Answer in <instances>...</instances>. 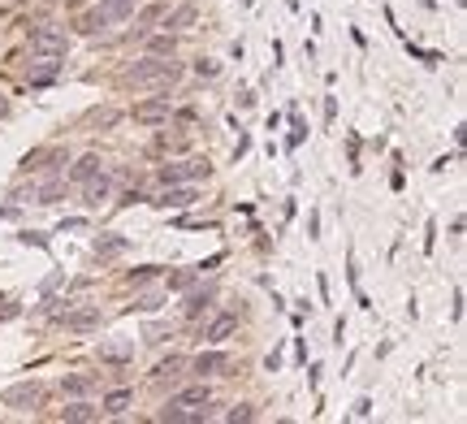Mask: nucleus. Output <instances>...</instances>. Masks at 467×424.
Returning <instances> with one entry per match:
<instances>
[{
  "label": "nucleus",
  "instance_id": "1",
  "mask_svg": "<svg viewBox=\"0 0 467 424\" xmlns=\"http://www.w3.org/2000/svg\"><path fill=\"white\" fill-rule=\"evenodd\" d=\"M178 78H182V65L173 57H147V61H134L122 74V83H134V87H169Z\"/></svg>",
  "mask_w": 467,
  "mask_h": 424
},
{
  "label": "nucleus",
  "instance_id": "2",
  "mask_svg": "<svg viewBox=\"0 0 467 424\" xmlns=\"http://www.w3.org/2000/svg\"><path fill=\"white\" fill-rule=\"evenodd\" d=\"M0 403H5L9 411H35L43 403V386L39 381H18V386L5 390V398H0Z\"/></svg>",
  "mask_w": 467,
  "mask_h": 424
},
{
  "label": "nucleus",
  "instance_id": "3",
  "mask_svg": "<svg viewBox=\"0 0 467 424\" xmlns=\"http://www.w3.org/2000/svg\"><path fill=\"white\" fill-rule=\"evenodd\" d=\"M31 52H35V57H61V52H65V35L52 31V26L31 31Z\"/></svg>",
  "mask_w": 467,
  "mask_h": 424
},
{
  "label": "nucleus",
  "instance_id": "4",
  "mask_svg": "<svg viewBox=\"0 0 467 424\" xmlns=\"http://www.w3.org/2000/svg\"><path fill=\"white\" fill-rule=\"evenodd\" d=\"M169 113H173L169 95H156V100H143L139 109H134V122H143V126H161V122H169Z\"/></svg>",
  "mask_w": 467,
  "mask_h": 424
},
{
  "label": "nucleus",
  "instance_id": "5",
  "mask_svg": "<svg viewBox=\"0 0 467 424\" xmlns=\"http://www.w3.org/2000/svg\"><path fill=\"white\" fill-rule=\"evenodd\" d=\"M230 368V355L225 351H199L195 355V373L199 377H217V373H225Z\"/></svg>",
  "mask_w": 467,
  "mask_h": 424
},
{
  "label": "nucleus",
  "instance_id": "6",
  "mask_svg": "<svg viewBox=\"0 0 467 424\" xmlns=\"http://www.w3.org/2000/svg\"><path fill=\"white\" fill-rule=\"evenodd\" d=\"M195 199H199V191H195V186H178V182H173V186H165V195H161V199H151V203H161V208H190Z\"/></svg>",
  "mask_w": 467,
  "mask_h": 424
},
{
  "label": "nucleus",
  "instance_id": "7",
  "mask_svg": "<svg viewBox=\"0 0 467 424\" xmlns=\"http://www.w3.org/2000/svg\"><path fill=\"white\" fill-rule=\"evenodd\" d=\"M234 329H238V316H234V312H221V316H213V321H208L203 338H208V342H225Z\"/></svg>",
  "mask_w": 467,
  "mask_h": 424
},
{
  "label": "nucleus",
  "instance_id": "8",
  "mask_svg": "<svg viewBox=\"0 0 467 424\" xmlns=\"http://www.w3.org/2000/svg\"><path fill=\"white\" fill-rule=\"evenodd\" d=\"M199 174H208V165H203V161H186V165H165V169H161V182H165V186H173V182H182V178H199Z\"/></svg>",
  "mask_w": 467,
  "mask_h": 424
},
{
  "label": "nucleus",
  "instance_id": "9",
  "mask_svg": "<svg viewBox=\"0 0 467 424\" xmlns=\"http://www.w3.org/2000/svg\"><path fill=\"white\" fill-rule=\"evenodd\" d=\"M169 403H173V407H208V403H213V390H208V386H186V390L173 394Z\"/></svg>",
  "mask_w": 467,
  "mask_h": 424
},
{
  "label": "nucleus",
  "instance_id": "10",
  "mask_svg": "<svg viewBox=\"0 0 467 424\" xmlns=\"http://www.w3.org/2000/svg\"><path fill=\"white\" fill-rule=\"evenodd\" d=\"M213 299H217V290H213V286H203V290H190V295H186V307H182V312H186L190 321H195L199 312H208V307H213Z\"/></svg>",
  "mask_w": 467,
  "mask_h": 424
},
{
  "label": "nucleus",
  "instance_id": "11",
  "mask_svg": "<svg viewBox=\"0 0 467 424\" xmlns=\"http://www.w3.org/2000/svg\"><path fill=\"white\" fill-rule=\"evenodd\" d=\"M65 199V178H52L35 191V203H61Z\"/></svg>",
  "mask_w": 467,
  "mask_h": 424
},
{
  "label": "nucleus",
  "instance_id": "12",
  "mask_svg": "<svg viewBox=\"0 0 467 424\" xmlns=\"http://www.w3.org/2000/svg\"><path fill=\"white\" fill-rule=\"evenodd\" d=\"M130 403H134V390H113L109 398H104V411H109V415H126Z\"/></svg>",
  "mask_w": 467,
  "mask_h": 424
},
{
  "label": "nucleus",
  "instance_id": "13",
  "mask_svg": "<svg viewBox=\"0 0 467 424\" xmlns=\"http://www.w3.org/2000/svg\"><path fill=\"white\" fill-rule=\"evenodd\" d=\"M61 415H65L70 424H87V420H100V407H91V403H70Z\"/></svg>",
  "mask_w": 467,
  "mask_h": 424
},
{
  "label": "nucleus",
  "instance_id": "14",
  "mask_svg": "<svg viewBox=\"0 0 467 424\" xmlns=\"http://www.w3.org/2000/svg\"><path fill=\"white\" fill-rule=\"evenodd\" d=\"M109 195H113V182L104 178V174H100V182H95V178L87 182V203H91V208H100V203L109 199Z\"/></svg>",
  "mask_w": 467,
  "mask_h": 424
},
{
  "label": "nucleus",
  "instance_id": "15",
  "mask_svg": "<svg viewBox=\"0 0 467 424\" xmlns=\"http://www.w3.org/2000/svg\"><path fill=\"white\" fill-rule=\"evenodd\" d=\"M57 61H52V57H39L35 65H31V83H52V78H57Z\"/></svg>",
  "mask_w": 467,
  "mask_h": 424
},
{
  "label": "nucleus",
  "instance_id": "16",
  "mask_svg": "<svg viewBox=\"0 0 467 424\" xmlns=\"http://www.w3.org/2000/svg\"><path fill=\"white\" fill-rule=\"evenodd\" d=\"M70 178H74V182H91V178H100V156H82V161L74 165Z\"/></svg>",
  "mask_w": 467,
  "mask_h": 424
},
{
  "label": "nucleus",
  "instance_id": "17",
  "mask_svg": "<svg viewBox=\"0 0 467 424\" xmlns=\"http://www.w3.org/2000/svg\"><path fill=\"white\" fill-rule=\"evenodd\" d=\"M147 52H151V57H173V52H178V39H173V35H156V39H147Z\"/></svg>",
  "mask_w": 467,
  "mask_h": 424
},
{
  "label": "nucleus",
  "instance_id": "18",
  "mask_svg": "<svg viewBox=\"0 0 467 424\" xmlns=\"http://www.w3.org/2000/svg\"><path fill=\"white\" fill-rule=\"evenodd\" d=\"M109 22H113V18H109V14H104V5H100V9H91V14H87V18H82L78 26H82L87 35H95V31H104V26H109Z\"/></svg>",
  "mask_w": 467,
  "mask_h": 424
},
{
  "label": "nucleus",
  "instance_id": "19",
  "mask_svg": "<svg viewBox=\"0 0 467 424\" xmlns=\"http://www.w3.org/2000/svg\"><path fill=\"white\" fill-rule=\"evenodd\" d=\"M104 14H109L113 22H122V18L134 14V0H104Z\"/></svg>",
  "mask_w": 467,
  "mask_h": 424
},
{
  "label": "nucleus",
  "instance_id": "20",
  "mask_svg": "<svg viewBox=\"0 0 467 424\" xmlns=\"http://www.w3.org/2000/svg\"><path fill=\"white\" fill-rule=\"evenodd\" d=\"M134 355V346H122V342H100V359H130Z\"/></svg>",
  "mask_w": 467,
  "mask_h": 424
},
{
  "label": "nucleus",
  "instance_id": "21",
  "mask_svg": "<svg viewBox=\"0 0 467 424\" xmlns=\"http://www.w3.org/2000/svg\"><path fill=\"white\" fill-rule=\"evenodd\" d=\"M91 386H95V377H65V381H61V390H65V394H74V398H82Z\"/></svg>",
  "mask_w": 467,
  "mask_h": 424
},
{
  "label": "nucleus",
  "instance_id": "22",
  "mask_svg": "<svg viewBox=\"0 0 467 424\" xmlns=\"http://www.w3.org/2000/svg\"><path fill=\"white\" fill-rule=\"evenodd\" d=\"M100 325V312H78V316H70V329H78V334H87V329H95Z\"/></svg>",
  "mask_w": 467,
  "mask_h": 424
},
{
  "label": "nucleus",
  "instance_id": "23",
  "mask_svg": "<svg viewBox=\"0 0 467 424\" xmlns=\"http://www.w3.org/2000/svg\"><path fill=\"white\" fill-rule=\"evenodd\" d=\"M165 22H169V26H173V31H186V26H190V22H195V9H190V5H182V9H178V14H165Z\"/></svg>",
  "mask_w": 467,
  "mask_h": 424
},
{
  "label": "nucleus",
  "instance_id": "24",
  "mask_svg": "<svg viewBox=\"0 0 467 424\" xmlns=\"http://www.w3.org/2000/svg\"><path fill=\"white\" fill-rule=\"evenodd\" d=\"M165 14H169V5H147V9L139 14V26H151V22H165Z\"/></svg>",
  "mask_w": 467,
  "mask_h": 424
},
{
  "label": "nucleus",
  "instance_id": "25",
  "mask_svg": "<svg viewBox=\"0 0 467 424\" xmlns=\"http://www.w3.org/2000/svg\"><path fill=\"white\" fill-rule=\"evenodd\" d=\"M126 251V238H95V255H117Z\"/></svg>",
  "mask_w": 467,
  "mask_h": 424
},
{
  "label": "nucleus",
  "instance_id": "26",
  "mask_svg": "<svg viewBox=\"0 0 467 424\" xmlns=\"http://www.w3.org/2000/svg\"><path fill=\"white\" fill-rule=\"evenodd\" d=\"M182 364H186L182 355H169V359H161V368H156V373H161V377H173V373H178Z\"/></svg>",
  "mask_w": 467,
  "mask_h": 424
},
{
  "label": "nucleus",
  "instance_id": "27",
  "mask_svg": "<svg viewBox=\"0 0 467 424\" xmlns=\"http://www.w3.org/2000/svg\"><path fill=\"white\" fill-rule=\"evenodd\" d=\"M195 273H199V269H186V273H173V277H169V286H173V290H186V286L195 282Z\"/></svg>",
  "mask_w": 467,
  "mask_h": 424
},
{
  "label": "nucleus",
  "instance_id": "28",
  "mask_svg": "<svg viewBox=\"0 0 467 424\" xmlns=\"http://www.w3.org/2000/svg\"><path fill=\"white\" fill-rule=\"evenodd\" d=\"M251 415H255V407H247V403H238L234 411H225V420H234V424H238V420H251Z\"/></svg>",
  "mask_w": 467,
  "mask_h": 424
},
{
  "label": "nucleus",
  "instance_id": "29",
  "mask_svg": "<svg viewBox=\"0 0 467 424\" xmlns=\"http://www.w3.org/2000/svg\"><path fill=\"white\" fill-rule=\"evenodd\" d=\"M95 122H100L104 130H109V126H117V122H122V113H117V109H104V113H100Z\"/></svg>",
  "mask_w": 467,
  "mask_h": 424
},
{
  "label": "nucleus",
  "instance_id": "30",
  "mask_svg": "<svg viewBox=\"0 0 467 424\" xmlns=\"http://www.w3.org/2000/svg\"><path fill=\"white\" fill-rule=\"evenodd\" d=\"M147 277H156V264H143V269H139V273H130V282H134V286H143Z\"/></svg>",
  "mask_w": 467,
  "mask_h": 424
},
{
  "label": "nucleus",
  "instance_id": "31",
  "mask_svg": "<svg viewBox=\"0 0 467 424\" xmlns=\"http://www.w3.org/2000/svg\"><path fill=\"white\" fill-rule=\"evenodd\" d=\"M161 303H165L161 295H143V299H139V307H143V312H156V307H161Z\"/></svg>",
  "mask_w": 467,
  "mask_h": 424
},
{
  "label": "nucleus",
  "instance_id": "32",
  "mask_svg": "<svg viewBox=\"0 0 467 424\" xmlns=\"http://www.w3.org/2000/svg\"><path fill=\"white\" fill-rule=\"evenodd\" d=\"M195 74H199V78H213V74H217V61H199Z\"/></svg>",
  "mask_w": 467,
  "mask_h": 424
},
{
  "label": "nucleus",
  "instance_id": "33",
  "mask_svg": "<svg viewBox=\"0 0 467 424\" xmlns=\"http://www.w3.org/2000/svg\"><path fill=\"white\" fill-rule=\"evenodd\" d=\"M18 312H22L18 303H5V307H0V321H14V316H18Z\"/></svg>",
  "mask_w": 467,
  "mask_h": 424
},
{
  "label": "nucleus",
  "instance_id": "34",
  "mask_svg": "<svg viewBox=\"0 0 467 424\" xmlns=\"http://www.w3.org/2000/svg\"><path fill=\"white\" fill-rule=\"evenodd\" d=\"M22 243H26V247H48V238H43V234H22Z\"/></svg>",
  "mask_w": 467,
  "mask_h": 424
},
{
  "label": "nucleus",
  "instance_id": "35",
  "mask_svg": "<svg viewBox=\"0 0 467 424\" xmlns=\"http://www.w3.org/2000/svg\"><path fill=\"white\" fill-rule=\"evenodd\" d=\"M0 217H18V208H0Z\"/></svg>",
  "mask_w": 467,
  "mask_h": 424
},
{
  "label": "nucleus",
  "instance_id": "36",
  "mask_svg": "<svg viewBox=\"0 0 467 424\" xmlns=\"http://www.w3.org/2000/svg\"><path fill=\"white\" fill-rule=\"evenodd\" d=\"M5 113H9V104H5V100H0V117H5Z\"/></svg>",
  "mask_w": 467,
  "mask_h": 424
}]
</instances>
